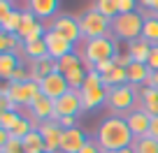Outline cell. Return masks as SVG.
<instances>
[{"label":"cell","instance_id":"cell-1","mask_svg":"<svg viewBox=\"0 0 158 153\" xmlns=\"http://www.w3.org/2000/svg\"><path fill=\"white\" fill-rule=\"evenodd\" d=\"M95 142L100 144V148L105 153H116L121 148L133 146L135 137H133V132H130V128H128L123 116H109V119H105L100 123Z\"/></svg>","mask_w":158,"mask_h":153},{"label":"cell","instance_id":"cell-2","mask_svg":"<svg viewBox=\"0 0 158 153\" xmlns=\"http://www.w3.org/2000/svg\"><path fill=\"white\" fill-rule=\"evenodd\" d=\"M118 54V44L114 37H95V40H86L84 49H81V60L86 63V72H93L95 65L102 60H112Z\"/></svg>","mask_w":158,"mask_h":153},{"label":"cell","instance_id":"cell-3","mask_svg":"<svg viewBox=\"0 0 158 153\" xmlns=\"http://www.w3.org/2000/svg\"><path fill=\"white\" fill-rule=\"evenodd\" d=\"M105 107L114 114H130L139 109V88L130 84L116 86V88H107V104Z\"/></svg>","mask_w":158,"mask_h":153},{"label":"cell","instance_id":"cell-4","mask_svg":"<svg viewBox=\"0 0 158 153\" xmlns=\"http://www.w3.org/2000/svg\"><path fill=\"white\" fill-rule=\"evenodd\" d=\"M142 28H144V19L139 12L118 14L116 19H112V35L118 40H126L128 44L142 37Z\"/></svg>","mask_w":158,"mask_h":153},{"label":"cell","instance_id":"cell-5","mask_svg":"<svg viewBox=\"0 0 158 153\" xmlns=\"http://www.w3.org/2000/svg\"><path fill=\"white\" fill-rule=\"evenodd\" d=\"M79 28H81V37L84 40H95V37H107V33L112 30V21L107 16H102L98 10H89L79 16Z\"/></svg>","mask_w":158,"mask_h":153},{"label":"cell","instance_id":"cell-6","mask_svg":"<svg viewBox=\"0 0 158 153\" xmlns=\"http://www.w3.org/2000/svg\"><path fill=\"white\" fill-rule=\"evenodd\" d=\"M10 84V100L16 107H33L40 98H42V91H40L37 81H23V84Z\"/></svg>","mask_w":158,"mask_h":153},{"label":"cell","instance_id":"cell-7","mask_svg":"<svg viewBox=\"0 0 158 153\" xmlns=\"http://www.w3.org/2000/svg\"><path fill=\"white\" fill-rule=\"evenodd\" d=\"M81 111H84L81 91H72L70 88L65 95H60V98L54 102V119L51 121H58V119H63V116H74V119H77Z\"/></svg>","mask_w":158,"mask_h":153},{"label":"cell","instance_id":"cell-8","mask_svg":"<svg viewBox=\"0 0 158 153\" xmlns=\"http://www.w3.org/2000/svg\"><path fill=\"white\" fill-rule=\"evenodd\" d=\"M40 91H42L44 98H49V100L56 102L60 95H65L70 91V84H68V79H65V74L54 72V74H49V77H44V79L40 81Z\"/></svg>","mask_w":158,"mask_h":153},{"label":"cell","instance_id":"cell-9","mask_svg":"<svg viewBox=\"0 0 158 153\" xmlns=\"http://www.w3.org/2000/svg\"><path fill=\"white\" fill-rule=\"evenodd\" d=\"M49 30H56L58 35H63L65 40H70L72 44L77 40H84L81 37V28H79V19H74L72 14H60L58 19H54Z\"/></svg>","mask_w":158,"mask_h":153},{"label":"cell","instance_id":"cell-10","mask_svg":"<svg viewBox=\"0 0 158 153\" xmlns=\"http://www.w3.org/2000/svg\"><path fill=\"white\" fill-rule=\"evenodd\" d=\"M44 42H47V49H49V58H54V60H60L63 56L72 54V46H74L72 42L65 40L63 35H58L56 30H47Z\"/></svg>","mask_w":158,"mask_h":153},{"label":"cell","instance_id":"cell-11","mask_svg":"<svg viewBox=\"0 0 158 153\" xmlns=\"http://www.w3.org/2000/svg\"><path fill=\"white\" fill-rule=\"evenodd\" d=\"M123 119H126V123H128V128H130V132H133L135 139L147 137V135H149V128H151V116H149L144 109H135V111L126 114Z\"/></svg>","mask_w":158,"mask_h":153},{"label":"cell","instance_id":"cell-12","mask_svg":"<svg viewBox=\"0 0 158 153\" xmlns=\"http://www.w3.org/2000/svg\"><path fill=\"white\" fill-rule=\"evenodd\" d=\"M40 132L44 137V146L47 153H58L60 151V139H63V128L58 125V121H47L40 125Z\"/></svg>","mask_w":158,"mask_h":153},{"label":"cell","instance_id":"cell-13","mask_svg":"<svg viewBox=\"0 0 158 153\" xmlns=\"http://www.w3.org/2000/svg\"><path fill=\"white\" fill-rule=\"evenodd\" d=\"M86 135L79 128H70L63 130V139H60V153H79L86 146Z\"/></svg>","mask_w":158,"mask_h":153},{"label":"cell","instance_id":"cell-14","mask_svg":"<svg viewBox=\"0 0 158 153\" xmlns=\"http://www.w3.org/2000/svg\"><path fill=\"white\" fill-rule=\"evenodd\" d=\"M54 72H58V63L54 58H49V56H44V58H40V60H30V67H28L30 81H37L40 84L44 77H49Z\"/></svg>","mask_w":158,"mask_h":153},{"label":"cell","instance_id":"cell-15","mask_svg":"<svg viewBox=\"0 0 158 153\" xmlns=\"http://www.w3.org/2000/svg\"><path fill=\"white\" fill-rule=\"evenodd\" d=\"M30 116H33V121H37L40 125L47 123V121H51L54 119V100H49V98L42 95V98L30 107Z\"/></svg>","mask_w":158,"mask_h":153},{"label":"cell","instance_id":"cell-16","mask_svg":"<svg viewBox=\"0 0 158 153\" xmlns=\"http://www.w3.org/2000/svg\"><path fill=\"white\" fill-rule=\"evenodd\" d=\"M58 5L60 0H28V10L37 19H51L58 12Z\"/></svg>","mask_w":158,"mask_h":153},{"label":"cell","instance_id":"cell-17","mask_svg":"<svg viewBox=\"0 0 158 153\" xmlns=\"http://www.w3.org/2000/svg\"><path fill=\"white\" fill-rule=\"evenodd\" d=\"M81 104H84V109H98L107 104V88H84L81 91Z\"/></svg>","mask_w":158,"mask_h":153},{"label":"cell","instance_id":"cell-18","mask_svg":"<svg viewBox=\"0 0 158 153\" xmlns=\"http://www.w3.org/2000/svg\"><path fill=\"white\" fill-rule=\"evenodd\" d=\"M139 109L149 114V116H158V88H139Z\"/></svg>","mask_w":158,"mask_h":153},{"label":"cell","instance_id":"cell-19","mask_svg":"<svg viewBox=\"0 0 158 153\" xmlns=\"http://www.w3.org/2000/svg\"><path fill=\"white\" fill-rule=\"evenodd\" d=\"M21 144H23V151L26 153H47L44 137H42L40 130H30V132L21 139Z\"/></svg>","mask_w":158,"mask_h":153},{"label":"cell","instance_id":"cell-20","mask_svg":"<svg viewBox=\"0 0 158 153\" xmlns=\"http://www.w3.org/2000/svg\"><path fill=\"white\" fill-rule=\"evenodd\" d=\"M126 72H128V84L137 88V86H144V81H147V77L151 74V70L147 67V63H135L133 60V65H130Z\"/></svg>","mask_w":158,"mask_h":153},{"label":"cell","instance_id":"cell-21","mask_svg":"<svg viewBox=\"0 0 158 153\" xmlns=\"http://www.w3.org/2000/svg\"><path fill=\"white\" fill-rule=\"evenodd\" d=\"M128 54H130V58H133L135 63H147L149 54H151V44L139 37V40H135V42L128 44Z\"/></svg>","mask_w":158,"mask_h":153},{"label":"cell","instance_id":"cell-22","mask_svg":"<svg viewBox=\"0 0 158 153\" xmlns=\"http://www.w3.org/2000/svg\"><path fill=\"white\" fill-rule=\"evenodd\" d=\"M19 67V58H16V54H12V51H7V54H0V77L2 79L10 81L12 72Z\"/></svg>","mask_w":158,"mask_h":153},{"label":"cell","instance_id":"cell-23","mask_svg":"<svg viewBox=\"0 0 158 153\" xmlns=\"http://www.w3.org/2000/svg\"><path fill=\"white\" fill-rule=\"evenodd\" d=\"M105 79V88H116V86H123V84H128V72H126L123 67H114L112 72H107L102 77Z\"/></svg>","mask_w":158,"mask_h":153},{"label":"cell","instance_id":"cell-24","mask_svg":"<svg viewBox=\"0 0 158 153\" xmlns=\"http://www.w3.org/2000/svg\"><path fill=\"white\" fill-rule=\"evenodd\" d=\"M142 40H147L151 46L158 44V16H149L144 19V28H142Z\"/></svg>","mask_w":158,"mask_h":153},{"label":"cell","instance_id":"cell-25","mask_svg":"<svg viewBox=\"0 0 158 153\" xmlns=\"http://www.w3.org/2000/svg\"><path fill=\"white\" fill-rule=\"evenodd\" d=\"M21 19H23V12H19V10H14L7 19H0V28H2V33L16 35L19 28H21Z\"/></svg>","mask_w":158,"mask_h":153},{"label":"cell","instance_id":"cell-26","mask_svg":"<svg viewBox=\"0 0 158 153\" xmlns=\"http://www.w3.org/2000/svg\"><path fill=\"white\" fill-rule=\"evenodd\" d=\"M23 54L28 56L30 60H40V58H44V56H49V49H47L44 37L37 40V42H30V44H23Z\"/></svg>","mask_w":158,"mask_h":153},{"label":"cell","instance_id":"cell-27","mask_svg":"<svg viewBox=\"0 0 158 153\" xmlns=\"http://www.w3.org/2000/svg\"><path fill=\"white\" fill-rule=\"evenodd\" d=\"M37 26H40L37 16H35L30 10H26V12H23V19H21V28H19V33H16V35H19V40L23 42L26 37H28V35L33 33L35 28H37Z\"/></svg>","mask_w":158,"mask_h":153},{"label":"cell","instance_id":"cell-28","mask_svg":"<svg viewBox=\"0 0 158 153\" xmlns=\"http://www.w3.org/2000/svg\"><path fill=\"white\" fill-rule=\"evenodd\" d=\"M95 10L102 16H107L109 21L121 14V12H118V0H95Z\"/></svg>","mask_w":158,"mask_h":153},{"label":"cell","instance_id":"cell-29","mask_svg":"<svg viewBox=\"0 0 158 153\" xmlns=\"http://www.w3.org/2000/svg\"><path fill=\"white\" fill-rule=\"evenodd\" d=\"M133 148H135V153H158V139H153L151 135L139 137L133 142Z\"/></svg>","mask_w":158,"mask_h":153},{"label":"cell","instance_id":"cell-30","mask_svg":"<svg viewBox=\"0 0 158 153\" xmlns=\"http://www.w3.org/2000/svg\"><path fill=\"white\" fill-rule=\"evenodd\" d=\"M86 70L79 65V67H74V70H70L68 74H65V79H68V84H70V88L72 91H81V86H84V81H86Z\"/></svg>","mask_w":158,"mask_h":153},{"label":"cell","instance_id":"cell-31","mask_svg":"<svg viewBox=\"0 0 158 153\" xmlns=\"http://www.w3.org/2000/svg\"><path fill=\"white\" fill-rule=\"evenodd\" d=\"M56 63H58V72H60V74H68L70 70H74V67H79V65H81V58L72 51V54L63 56V58L56 60Z\"/></svg>","mask_w":158,"mask_h":153},{"label":"cell","instance_id":"cell-32","mask_svg":"<svg viewBox=\"0 0 158 153\" xmlns=\"http://www.w3.org/2000/svg\"><path fill=\"white\" fill-rule=\"evenodd\" d=\"M30 130H33V125H30V121L21 116V119L16 121V125H14V128L10 130V135H12V137H14V139H23L26 135L30 132Z\"/></svg>","mask_w":158,"mask_h":153},{"label":"cell","instance_id":"cell-33","mask_svg":"<svg viewBox=\"0 0 158 153\" xmlns=\"http://www.w3.org/2000/svg\"><path fill=\"white\" fill-rule=\"evenodd\" d=\"M19 119H21V114L16 111H0V130H12Z\"/></svg>","mask_w":158,"mask_h":153},{"label":"cell","instance_id":"cell-34","mask_svg":"<svg viewBox=\"0 0 158 153\" xmlns=\"http://www.w3.org/2000/svg\"><path fill=\"white\" fill-rule=\"evenodd\" d=\"M10 81H12V84H23V81H30V74H28V70H26L23 65H19V67H16L14 72H12Z\"/></svg>","mask_w":158,"mask_h":153},{"label":"cell","instance_id":"cell-35","mask_svg":"<svg viewBox=\"0 0 158 153\" xmlns=\"http://www.w3.org/2000/svg\"><path fill=\"white\" fill-rule=\"evenodd\" d=\"M137 5L139 0H118V12L121 14H133V12H137Z\"/></svg>","mask_w":158,"mask_h":153},{"label":"cell","instance_id":"cell-36","mask_svg":"<svg viewBox=\"0 0 158 153\" xmlns=\"http://www.w3.org/2000/svg\"><path fill=\"white\" fill-rule=\"evenodd\" d=\"M147 67L151 70V72H158V44H156V46H151V54H149Z\"/></svg>","mask_w":158,"mask_h":153},{"label":"cell","instance_id":"cell-37","mask_svg":"<svg viewBox=\"0 0 158 153\" xmlns=\"http://www.w3.org/2000/svg\"><path fill=\"white\" fill-rule=\"evenodd\" d=\"M114 67H116L114 58H112V60H102V63H98V65H95V72H100V74L105 77V74H107V72H112Z\"/></svg>","mask_w":158,"mask_h":153},{"label":"cell","instance_id":"cell-38","mask_svg":"<svg viewBox=\"0 0 158 153\" xmlns=\"http://www.w3.org/2000/svg\"><path fill=\"white\" fill-rule=\"evenodd\" d=\"M79 153H105V151L100 148V144H98V142H91V139H89V142H86V146L81 148Z\"/></svg>","mask_w":158,"mask_h":153},{"label":"cell","instance_id":"cell-39","mask_svg":"<svg viewBox=\"0 0 158 153\" xmlns=\"http://www.w3.org/2000/svg\"><path fill=\"white\" fill-rule=\"evenodd\" d=\"M12 2H7V0H0V19H7V16L12 14Z\"/></svg>","mask_w":158,"mask_h":153},{"label":"cell","instance_id":"cell-40","mask_svg":"<svg viewBox=\"0 0 158 153\" xmlns=\"http://www.w3.org/2000/svg\"><path fill=\"white\" fill-rule=\"evenodd\" d=\"M58 125H60L63 130L74 128V116H63V119H58Z\"/></svg>","mask_w":158,"mask_h":153},{"label":"cell","instance_id":"cell-41","mask_svg":"<svg viewBox=\"0 0 158 153\" xmlns=\"http://www.w3.org/2000/svg\"><path fill=\"white\" fill-rule=\"evenodd\" d=\"M149 135H151L153 139H158V116H153V119H151V128H149Z\"/></svg>","mask_w":158,"mask_h":153},{"label":"cell","instance_id":"cell-42","mask_svg":"<svg viewBox=\"0 0 158 153\" xmlns=\"http://www.w3.org/2000/svg\"><path fill=\"white\" fill-rule=\"evenodd\" d=\"M116 153H135V148L128 146V148H121V151H116Z\"/></svg>","mask_w":158,"mask_h":153},{"label":"cell","instance_id":"cell-43","mask_svg":"<svg viewBox=\"0 0 158 153\" xmlns=\"http://www.w3.org/2000/svg\"><path fill=\"white\" fill-rule=\"evenodd\" d=\"M151 12H153V14L158 16V0H153V7H151Z\"/></svg>","mask_w":158,"mask_h":153},{"label":"cell","instance_id":"cell-44","mask_svg":"<svg viewBox=\"0 0 158 153\" xmlns=\"http://www.w3.org/2000/svg\"><path fill=\"white\" fill-rule=\"evenodd\" d=\"M156 88H158V72H156Z\"/></svg>","mask_w":158,"mask_h":153},{"label":"cell","instance_id":"cell-45","mask_svg":"<svg viewBox=\"0 0 158 153\" xmlns=\"http://www.w3.org/2000/svg\"><path fill=\"white\" fill-rule=\"evenodd\" d=\"M7 2H12V0H7Z\"/></svg>","mask_w":158,"mask_h":153}]
</instances>
